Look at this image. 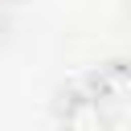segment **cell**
Here are the masks:
<instances>
[{
  "label": "cell",
  "mask_w": 131,
  "mask_h": 131,
  "mask_svg": "<svg viewBox=\"0 0 131 131\" xmlns=\"http://www.w3.org/2000/svg\"><path fill=\"white\" fill-rule=\"evenodd\" d=\"M61 131H115V123L86 86H74L61 94Z\"/></svg>",
  "instance_id": "obj_1"
},
{
  "label": "cell",
  "mask_w": 131,
  "mask_h": 131,
  "mask_svg": "<svg viewBox=\"0 0 131 131\" xmlns=\"http://www.w3.org/2000/svg\"><path fill=\"white\" fill-rule=\"evenodd\" d=\"M0 4H8V0H0Z\"/></svg>",
  "instance_id": "obj_2"
}]
</instances>
